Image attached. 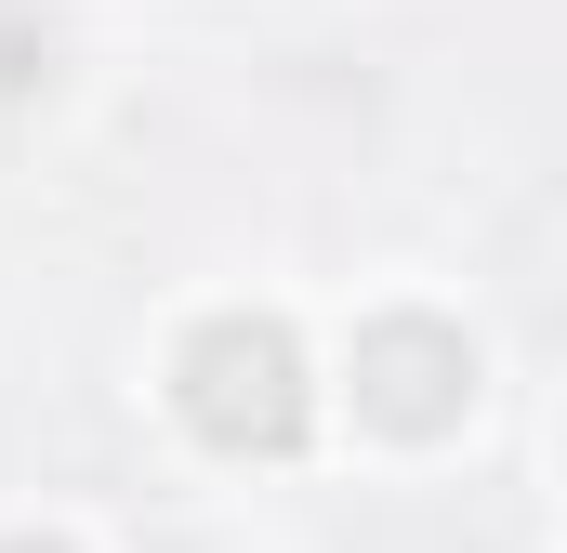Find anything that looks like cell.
<instances>
[{
    "mask_svg": "<svg viewBox=\"0 0 567 553\" xmlns=\"http://www.w3.org/2000/svg\"><path fill=\"white\" fill-rule=\"evenodd\" d=\"M475 409V343L449 316H370L357 330V421L383 435H449Z\"/></svg>",
    "mask_w": 567,
    "mask_h": 553,
    "instance_id": "cell-2",
    "label": "cell"
},
{
    "mask_svg": "<svg viewBox=\"0 0 567 553\" xmlns=\"http://www.w3.org/2000/svg\"><path fill=\"white\" fill-rule=\"evenodd\" d=\"M0 553H53V541H0Z\"/></svg>",
    "mask_w": 567,
    "mask_h": 553,
    "instance_id": "cell-3",
    "label": "cell"
},
{
    "mask_svg": "<svg viewBox=\"0 0 567 553\" xmlns=\"http://www.w3.org/2000/svg\"><path fill=\"white\" fill-rule=\"evenodd\" d=\"M172 396L185 421L212 435V448H238V461H278L290 435H303V343H290L278 316H212L185 356H172Z\"/></svg>",
    "mask_w": 567,
    "mask_h": 553,
    "instance_id": "cell-1",
    "label": "cell"
}]
</instances>
